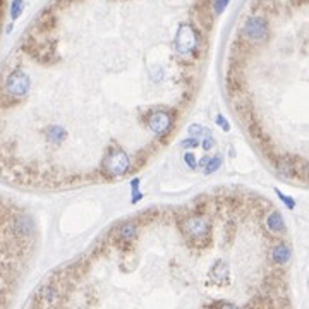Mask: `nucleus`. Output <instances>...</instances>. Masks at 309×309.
Returning <instances> with one entry per match:
<instances>
[{
    "label": "nucleus",
    "mask_w": 309,
    "mask_h": 309,
    "mask_svg": "<svg viewBox=\"0 0 309 309\" xmlns=\"http://www.w3.org/2000/svg\"><path fill=\"white\" fill-rule=\"evenodd\" d=\"M227 3H229V0H213V9H215V14H220L222 10L227 7Z\"/></svg>",
    "instance_id": "f03ea898"
},
{
    "label": "nucleus",
    "mask_w": 309,
    "mask_h": 309,
    "mask_svg": "<svg viewBox=\"0 0 309 309\" xmlns=\"http://www.w3.org/2000/svg\"><path fill=\"white\" fill-rule=\"evenodd\" d=\"M22 10H24V0H12V2H10V9H9L10 19L16 21L22 14Z\"/></svg>",
    "instance_id": "f257e3e1"
}]
</instances>
